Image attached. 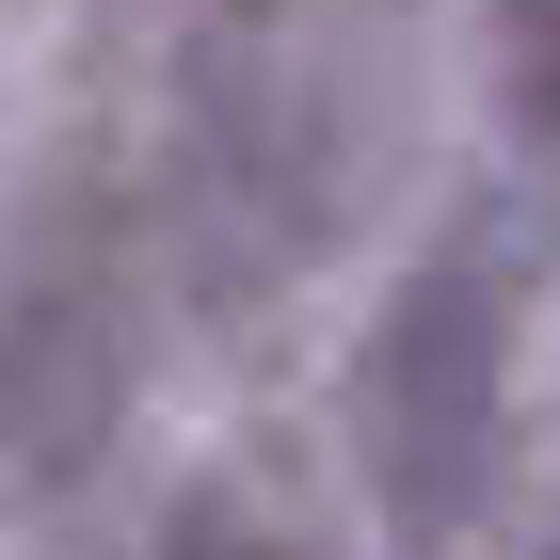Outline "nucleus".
Segmentation results:
<instances>
[{"label":"nucleus","instance_id":"obj_1","mask_svg":"<svg viewBox=\"0 0 560 560\" xmlns=\"http://www.w3.org/2000/svg\"><path fill=\"white\" fill-rule=\"evenodd\" d=\"M497 400H513V304H497V272L432 257L385 304V337H369V448H385V513L400 528H448L480 497Z\"/></svg>","mask_w":560,"mask_h":560},{"label":"nucleus","instance_id":"obj_2","mask_svg":"<svg viewBox=\"0 0 560 560\" xmlns=\"http://www.w3.org/2000/svg\"><path fill=\"white\" fill-rule=\"evenodd\" d=\"M513 96H528V144L560 161V0H513Z\"/></svg>","mask_w":560,"mask_h":560}]
</instances>
